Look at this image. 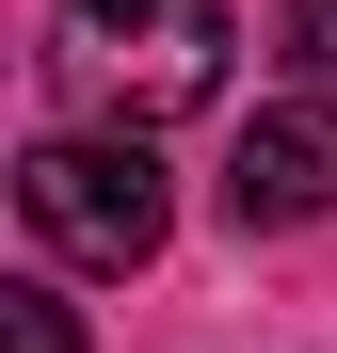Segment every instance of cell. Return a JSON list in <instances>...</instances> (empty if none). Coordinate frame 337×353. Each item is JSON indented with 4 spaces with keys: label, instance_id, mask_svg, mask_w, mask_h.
<instances>
[{
    "label": "cell",
    "instance_id": "cell-4",
    "mask_svg": "<svg viewBox=\"0 0 337 353\" xmlns=\"http://www.w3.org/2000/svg\"><path fill=\"white\" fill-rule=\"evenodd\" d=\"M273 65H289V81H337V0H289V17H273Z\"/></svg>",
    "mask_w": 337,
    "mask_h": 353
},
{
    "label": "cell",
    "instance_id": "cell-3",
    "mask_svg": "<svg viewBox=\"0 0 337 353\" xmlns=\"http://www.w3.org/2000/svg\"><path fill=\"white\" fill-rule=\"evenodd\" d=\"M225 209L241 225H321L337 209V97H273L241 129V161H225Z\"/></svg>",
    "mask_w": 337,
    "mask_h": 353
},
{
    "label": "cell",
    "instance_id": "cell-2",
    "mask_svg": "<svg viewBox=\"0 0 337 353\" xmlns=\"http://www.w3.org/2000/svg\"><path fill=\"white\" fill-rule=\"evenodd\" d=\"M17 225H32L48 257H81V273H145L161 225H177V193H161L145 129H48L17 161Z\"/></svg>",
    "mask_w": 337,
    "mask_h": 353
},
{
    "label": "cell",
    "instance_id": "cell-5",
    "mask_svg": "<svg viewBox=\"0 0 337 353\" xmlns=\"http://www.w3.org/2000/svg\"><path fill=\"white\" fill-rule=\"evenodd\" d=\"M0 305H17V353H81V305H65V289H0Z\"/></svg>",
    "mask_w": 337,
    "mask_h": 353
},
{
    "label": "cell",
    "instance_id": "cell-1",
    "mask_svg": "<svg viewBox=\"0 0 337 353\" xmlns=\"http://www.w3.org/2000/svg\"><path fill=\"white\" fill-rule=\"evenodd\" d=\"M225 48H241L225 0H65V81L112 112V129L209 112V97H225Z\"/></svg>",
    "mask_w": 337,
    "mask_h": 353
}]
</instances>
